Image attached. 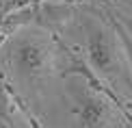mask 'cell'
I'll return each instance as SVG.
<instances>
[{"instance_id":"5b68a950","label":"cell","mask_w":132,"mask_h":128,"mask_svg":"<svg viewBox=\"0 0 132 128\" xmlns=\"http://www.w3.org/2000/svg\"><path fill=\"white\" fill-rule=\"evenodd\" d=\"M0 128H9L7 122H4V115H0Z\"/></svg>"},{"instance_id":"6da1fadb","label":"cell","mask_w":132,"mask_h":128,"mask_svg":"<svg viewBox=\"0 0 132 128\" xmlns=\"http://www.w3.org/2000/svg\"><path fill=\"white\" fill-rule=\"evenodd\" d=\"M11 63L22 78L39 80L54 70V48L41 35H20L11 46Z\"/></svg>"},{"instance_id":"3957f363","label":"cell","mask_w":132,"mask_h":128,"mask_svg":"<svg viewBox=\"0 0 132 128\" xmlns=\"http://www.w3.org/2000/svg\"><path fill=\"white\" fill-rule=\"evenodd\" d=\"M76 119L80 128H113L117 113L102 93L85 87L76 96Z\"/></svg>"},{"instance_id":"277c9868","label":"cell","mask_w":132,"mask_h":128,"mask_svg":"<svg viewBox=\"0 0 132 128\" xmlns=\"http://www.w3.org/2000/svg\"><path fill=\"white\" fill-rule=\"evenodd\" d=\"M115 35H117L119 46H121V54L126 57V61H128V65H130V72H132V37H130V33L126 31L123 26H117Z\"/></svg>"},{"instance_id":"7a4b0ae2","label":"cell","mask_w":132,"mask_h":128,"mask_svg":"<svg viewBox=\"0 0 132 128\" xmlns=\"http://www.w3.org/2000/svg\"><path fill=\"white\" fill-rule=\"evenodd\" d=\"M87 59L97 76L115 80L121 74V46L115 31L100 22L87 24Z\"/></svg>"}]
</instances>
